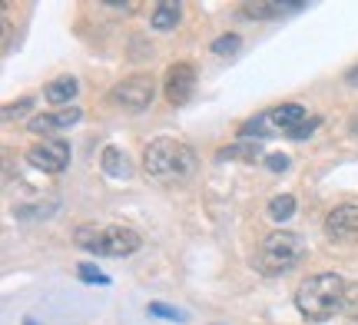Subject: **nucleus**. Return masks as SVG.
<instances>
[{
	"instance_id": "f257e3e1",
	"label": "nucleus",
	"mask_w": 358,
	"mask_h": 325,
	"mask_svg": "<svg viewBox=\"0 0 358 325\" xmlns=\"http://www.w3.org/2000/svg\"><path fill=\"white\" fill-rule=\"evenodd\" d=\"M345 279L335 273H315L295 292V309L306 322H329L335 312H342L345 302Z\"/></svg>"
},
{
	"instance_id": "f03ea898",
	"label": "nucleus",
	"mask_w": 358,
	"mask_h": 325,
	"mask_svg": "<svg viewBox=\"0 0 358 325\" xmlns=\"http://www.w3.org/2000/svg\"><path fill=\"white\" fill-rule=\"evenodd\" d=\"M143 166H146V173H150L153 180L182 182L196 173L199 159L192 153V146L179 143L173 136H156L153 143L146 146V153H143Z\"/></svg>"
},
{
	"instance_id": "7ed1b4c3",
	"label": "nucleus",
	"mask_w": 358,
	"mask_h": 325,
	"mask_svg": "<svg viewBox=\"0 0 358 325\" xmlns=\"http://www.w3.org/2000/svg\"><path fill=\"white\" fill-rule=\"evenodd\" d=\"M306 239L299 233H268L252 252V269L259 275H285L306 259Z\"/></svg>"
},
{
	"instance_id": "20e7f679",
	"label": "nucleus",
	"mask_w": 358,
	"mask_h": 325,
	"mask_svg": "<svg viewBox=\"0 0 358 325\" xmlns=\"http://www.w3.org/2000/svg\"><path fill=\"white\" fill-rule=\"evenodd\" d=\"M73 243L87 249L93 256H129L140 249V236L127 229V226H106V229H93V226H80Z\"/></svg>"
},
{
	"instance_id": "39448f33",
	"label": "nucleus",
	"mask_w": 358,
	"mask_h": 325,
	"mask_svg": "<svg viewBox=\"0 0 358 325\" xmlns=\"http://www.w3.org/2000/svg\"><path fill=\"white\" fill-rule=\"evenodd\" d=\"M153 96H156V80L150 77V73H133V77L120 80L113 90H110L113 106L127 110V113H143V110H150Z\"/></svg>"
},
{
	"instance_id": "423d86ee",
	"label": "nucleus",
	"mask_w": 358,
	"mask_h": 325,
	"mask_svg": "<svg viewBox=\"0 0 358 325\" xmlns=\"http://www.w3.org/2000/svg\"><path fill=\"white\" fill-rule=\"evenodd\" d=\"M27 163L34 169H43V173H64L70 163V146L64 140H43V143L27 150Z\"/></svg>"
},
{
	"instance_id": "0eeeda50",
	"label": "nucleus",
	"mask_w": 358,
	"mask_h": 325,
	"mask_svg": "<svg viewBox=\"0 0 358 325\" xmlns=\"http://www.w3.org/2000/svg\"><path fill=\"white\" fill-rule=\"evenodd\" d=\"M163 90H166L169 103L182 106L192 96V90H196V70H192L189 64H173L166 70V83H163Z\"/></svg>"
},
{
	"instance_id": "6e6552de",
	"label": "nucleus",
	"mask_w": 358,
	"mask_h": 325,
	"mask_svg": "<svg viewBox=\"0 0 358 325\" xmlns=\"http://www.w3.org/2000/svg\"><path fill=\"white\" fill-rule=\"evenodd\" d=\"M80 117H83V113H80L77 106H66V110H57V113H40V117H34L27 130L37 133V136H50V133H57V130H70L73 123H80Z\"/></svg>"
},
{
	"instance_id": "1a4fd4ad",
	"label": "nucleus",
	"mask_w": 358,
	"mask_h": 325,
	"mask_svg": "<svg viewBox=\"0 0 358 325\" xmlns=\"http://www.w3.org/2000/svg\"><path fill=\"white\" fill-rule=\"evenodd\" d=\"M325 233L332 239H355L358 236V206L345 203V206H335L325 216Z\"/></svg>"
},
{
	"instance_id": "9d476101",
	"label": "nucleus",
	"mask_w": 358,
	"mask_h": 325,
	"mask_svg": "<svg viewBox=\"0 0 358 325\" xmlns=\"http://www.w3.org/2000/svg\"><path fill=\"white\" fill-rule=\"evenodd\" d=\"M306 3H243L239 13L243 17H252V20H279L289 10H302Z\"/></svg>"
},
{
	"instance_id": "9b49d317",
	"label": "nucleus",
	"mask_w": 358,
	"mask_h": 325,
	"mask_svg": "<svg viewBox=\"0 0 358 325\" xmlns=\"http://www.w3.org/2000/svg\"><path fill=\"white\" fill-rule=\"evenodd\" d=\"M103 173L113 176V180H129V176H133V166H129L127 153L116 150V146H106V150H103Z\"/></svg>"
},
{
	"instance_id": "f8f14e48",
	"label": "nucleus",
	"mask_w": 358,
	"mask_h": 325,
	"mask_svg": "<svg viewBox=\"0 0 358 325\" xmlns=\"http://www.w3.org/2000/svg\"><path fill=\"white\" fill-rule=\"evenodd\" d=\"M77 80L73 77H60V80H53V83H47V100H50V103H57V106H64L66 110V103H70V100H73V96H77Z\"/></svg>"
},
{
	"instance_id": "ddd939ff",
	"label": "nucleus",
	"mask_w": 358,
	"mask_h": 325,
	"mask_svg": "<svg viewBox=\"0 0 358 325\" xmlns=\"http://www.w3.org/2000/svg\"><path fill=\"white\" fill-rule=\"evenodd\" d=\"M179 17H182L179 3H173V0H163V3H156L153 17H150V24H153L156 30H173V27L179 24Z\"/></svg>"
},
{
	"instance_id": "4468645a",
	"label": "nucleus",
	"mask_w": 358,
	"mask_h": 325,
	"mask_svg": "<svg viewBox=\"0 0 358 325\" xmlns=\"http://www.w3.org/2000/svg\"><path fill=\"white\" fill-rule=\"evenodd\" d=\"M259 143H236V146H222L216 153L219 163H229V159H243V163H256L259 159Z\"/></svg>"
},
{
	"instance_id": "2eb2a0df",
	"label": "nucleus",
	"mask_w": 358,
	"mask_h": 325,
	"mask_svg": "<svg viewBox=\"0 0 358 325\" xmlns=\"http://www.w3.org/2000/svg\"><path fill=\"white\" fill-rule=\"evenodd\" d=\"M302 120H306V110L299 103H285V106H275V110H272V123L282 127V130H292Z\"/></svg>"
},
{
	"instance_id": "dca6fc26",
	"label": "nucleus",
	"mask_w": 358,
	"mask_h": 325,
	"mask_svg": "<svg viewBox=\"0 0 358 325\" xmlns=\"http://www.w3.org/2000/svg\"><path fill=\"white\" fill-rule=\"evenodd\" d=\"M272 113H259V117H252V120H245L243 127H239V136L243 140H252V136H272Z\"/></svg>"
},
{
	"instance_id": "f3484780",
	"label": "nucleus",
	"mask_w": 358,
	"mask_h": 325,
	"mask_svg": "<svg viewBox=\"0 0 358 325\" xmlns=\"http://www.w3.org/2000/svg\"><path fill=\"white\" fill-rule=\"evenodd\" d=\"M268 216L275 222H289L295 216V196H275L272 203H268Z\"/></svg>"
},
{
	"instance_id": "a211bd4d",
	"label": "nucleus",
	"mask_w": 358,
	"mask_h": 325,
	"mask_svg": "<svg viewBox=\"0 0 358 325\" xmlns=\"http://www.w3.org/2000/svg\"><path fill=\"white\" fill-rule=\"evenodd\" d=\"M239 47H243L239 34H226V37L213 40V53H219V57H236V53H239Z\"/></svg>"
},
{
	"instance_id": "6ab92c4d",
	"label": "nucleus",
	"mask_w": 358,
	"mask_h": 325,
	"mask_svg": "<svg viewBox=\"0 0 358 325\" xmlns=\"http://www.w3.org/2000/svg\"><path fill=\"white\" fill-rule=\"evenodd\" d=\"M146 312L156 315V319H166V322H186V312H182V309H173V305H163V302H150Z\"/></svg>"
},
{
	"instance_id": "aec40b11",
	"label": "nucleus",
	"mask_w": 358,
	"mask_h": 325,
	"mask_svg": "<svg viewBox=\"0 0 358 325\" xmlns=\"http://www.w3.org/2000/svg\"><path fill=\"white\" fill-rule=\"evenodd\" d=\"M30 106H34V96H20L17 103H7V106H3V123H13V120H20L24 113H30Z\"/></svg>"
},
{
	"instance_id": "412c9836",
	"label": "nucleus",
	"mask_w": 358,
	"mask_h": 325,
	"mask_svg": "<svg viewBox=\"0 0 358 325\" xmlns=\"http://www.w3.org/2000/svg\"><path fill=\"white\" fill-rule=\"evenodd\" d=\"M77 273H80V279H83V282H96V286H110V275H106V273H100V269H96V266H90V262H83V266H80Z\"/></svg>"
},
{
	"instance_id": "4be33fe9",
	"label": "nucleus",
	"mask_w": 358,
	"mask_h": 325,
	"mask_svg": "<svg viewBox=\"0 0 358 325\" xmlns=\"http://www.w3.org/2000/svg\"><path fill=\"white\" fill-rule=\"evenodd\" d=\"M319 117H312V120H302L299 127H292V130H285V136H292V140H306V136H312V133L319 130Z\"/></svg>"
},
{
	"instance_id": "5701e85b",
	"label": "nucleus",
	"mask_w": 358,
	"mask_h": 325,
	"mask_svg": "<svg viewBox=\"0 0 358 325\" xmlns=\"http://www.w3.org/2000/svg\"><path fill=\"white\" fill-rule=\"evenodd\" d=\"M342 312L358 319V282H348L345 286V302H342Z\"/></svg>"
},
{
	"instance_id": "b1692460",
	"label": "nucleus",
	"mask_w": 358,
	"mask_h": 325,
	"mask_svg": "<svg viewBox=\"0 0 358 325\" xmlns=\"http://www.w3.org/2000/svg\"><path fill=\"white\" fill-rule=\"evenodd\" d=\"M289 163H292V159L285 157V153H268V157H266V166L272 169V173H285V169H289Z\"/></svg>"
},
{
	"instance_id": "393cba45",
	"label": "nucleus",
	"mask_w": 358,
	"mask_h": 325,
	"mask_svg": "<svg viewBox=\"0 0 358 325\" xmlns=\"http://www.w3.org/2000/svg\"><path fill=\"white\" fill-rule=\"evenodd\" d=\"M345 80H348V87H358V66H355V70H348Z\"/></svg>"
},
{
	"instance_id": "a878e982",
	"label": "nucleus",
	"mask_w": 358,
	"mask_h": 325,
	"mask_svg": "<svg viewBox=\"0 0 358 325\" xmlns=\"http://www.w3.org/2000/svg\"><path fill=\"white\" fill-rule=\"evenodd\" d=\"M352 130H355V136H358V113L352 117Z\"/></svg>"
},
{
	"instance_id": "bb28decb",
	"label": "nucleus",
	"mask_w": 358,
	"mask_h": 325,
	"mask_svg": "<svg viewBox=\"0 0 358 325\" xmlns=\"http://www.w3.org/2000/svg\"><path fill=\"white\" fill-rule=\"evenodd\" d=\"M24 325H37V322H34V319H27V322Z\"/></svg>"
},
{
	"instance_id": "cd10ccee",
	"label": "nucleus",
	"mask_w": 358,
	"mask_h": 325,
	"mask_svg": "<svg viewBox=\"0 0 358 325\" xmlns=\"http://www.w3.org/2000/svg\"><path fill=\"white\" fill-rule=\"evenodd\" d=\"M352 325H358V319H352Z\"/></svg>"
}]
</instances>
